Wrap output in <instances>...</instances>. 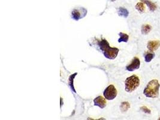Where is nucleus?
<instances>
[{"mask_svg": "<svg viewBox=\"0 0 160 120\" xmlns=\"http://www.w3.org/2000/svg\"><path fill=\"white\" fill-rule=\"evenodd\" d=\"M100 49L103 51L106 58L109 59H114L118 56L119 49L117 47H111L110 46L108 42L103 39L98 43Z\"/></svg>", "mask_w": 160, "mask_h": 120, "instance_id": "obj_1", "label": "nucleus"}, {"mask_svg": "<svg viewBox=\"0 0 160 120\" xmlns=\"http://www.w3.org/2000/svg\"><path fill=\"white\" fill-rule=\"evenodd\" d=\"M160 84L157 79H153L149 82L145 88L144 89L143 94L149 98H157L159 95Z\"/></svg>", "mask_w": 160, "mask_h": 120, "instance_id": "obj_2", "label": "nucleus"}, {"mask_svg": "<svg viewBox=\"0 0 160 120\" xmlns=\"http://www.w3.org/2000/svg\"><path fill=\"white\" fill-rule=\"evenodd\" d=\"M140 85V79L136 75H132L127 78L125 81V91L131 92L136 90Z\"/></svg>", "mask_w": 160, "mask_h": 120, "instance_id": "obj_3", "label": "nucleus"}, {"mask_svg": "<svg viewBox=\"0 0 160 120\" xmlns=\"http://www.w3.org/2000/svg\"><path fill=\"white\" fill-rule=\"evenodd\" d=\"M117 94H118V91H117L113 85H110L109 86L107 87L103 93L104 97L107 100H111L115 99Z\"/></svg>", "mask_w": 160, "mask_h": 120, "instance_id": "obj_4", "label": "nucleus"}, {"mask_svg": "<svg viewBox=\"0 0 160 120\" xmlns=\"http://www.w3.org/2000/svg\"><path fill=\"white\" fill-rule=\"evenodd\" d=\"M140 61L137 57H134L132 59L131 63L127 65L126 67V69L130 72H132L136 70H137L140 68Z\"/></svg>", "mask_w": 160, "mask_h": 120, "instance_id": "obj_5", "label": "nucleus"}, {"mask_svg": "<svg viewBox=\"0 0 160 120\" xmlns=\"http://www.w3.org/2000/svg\"><path fill=\"white\" fill-rule=\"evenodd\" d=\"M159 46H160V42L159 40L149 41L148 42L147 45V47L148 49V50L151 52L157 51Z\"/></svg>", "mask_w": 160, "mask_h": 120, "instance_id": "obj_6", "label": "nucleus"}, {"mask_svg": "<svg viewBox=\"0 0 160 120\" xmlns=\"http://www.w3.org/2000/svg\"><path fill=\"white\" fill-rule=\"evenodd\" d=\"M94 105L97 106L101 109H103L106 106V100L102 96H98L94 100Z\"/></svg>", "mask_w": 160, "mask_h": 120, "instance_id": "obj_7", "label": "nucleus"}, {"mask_svg": "<svg viewBox=\"0 0 160 120\" xmlns=\"http://www.w3.org/2000/svg\"><path fill=\"white\" fill-rule=\"evenodd\" d=\"M81 12L79 10L74 9L71 12L72 18L75 20H79L80 19L83 18L84 16L81 15Z\"/></svg>", "mask_w": 160, "mask_h": 120, "instance_id": "obj_8", "label": "nucleus"}, {"mask_svg": "<svg viewBox=\"0 0 160 120\" xmlns=\"http://www.w3.org/2000/svg\"><path fill=\"white\" fill-rule=\"evenodd\" d=\"M142 2L148 5V7H149V9L150 10L151 12H153L155 10H157V5L149 1V0H142Z\"/></svg>", "mask_w": 160, "mask_h": 120, "instance_id": "obj_9", "label": "nucleus"}, {"mask_svg": "<svg viewBox=\"0 0 160 120\" xmlns=\"http://www.w3.org/2000/svg\"><path fill=\"white\" fill-rule=\"evenodd\" d=\"M151 30H152V26L148 24H146V25H143L142 26L141 31L143 34L146 35L151 31Z\"/></svg>", "mask_w": 160, "mask_h": 120, "instance_id": "obj_10", "label": "nucleus"}, {"mask_svg": "<svg viewBox=\"0 0 160 120\" xmlns=\"http://www.w3.org/2000/svg\"><path fill=\"white\" fill-rule=\"evenodd\" d=\"M118 15L120 16H122V17L127 18L129 15V12L126 9L123 7H119L118 10Z\"/></svg>", "mask_w": 160, "mask_h": 120, "instance_id": "obj_11", "label": "nucleus"}, {"mask_svg": "<svg viewBox=\"0 0 160 120\" xmlns=\"http://www.w3.org/2000/svg\"><path fill=\"white\" fill-rule=\"evenodd\" d=\"M119 35L120 36L119 39H118V42H127L129 41V36L128 34L125 33H123V32H120L119 33Z\"/></svg>", "mask_w": 160, "mask_h": 120, "instance_id": "obj_12", "label": "nucleus"}, {"mask_svg": "<svg viewBox=\"0 0 160 120\" xmlns=\"http://www.w3.org/2000/svg\"><path fill=\"white\" fill-rule=\"evenodd\" d=\"M130 107V105L129 102H124L121 103V110L122 112H127L128 110L129 109V108Z\"/></svg>", "mask_w": 160, "mask_h": 120, "instance_id": "obj_13", "label": "nucleus"}, {"mask_svg": "<svg viewBox=\"0 0 160 120\" xmlns=\"http://www.w3.org/2000/svg\"><path fill=\"white\" fill-rule=\"evenodd\" d=\"M136 9L140 13H143L145 10V5H144V3L143 2L138 3L136 5Z\"/></svg>", "mask_w": 160, "mask_h": 120, "instance_id": "obj_14", "label": "nucleus"}, {"mask_svg": "<svg viewBox=\"0 0 160 120\" xmlns=\"http://www.w3.org/2000/svg\"><path fill=\"white\" fill-rule=\"evenodd\" d=\"M155 57V54L153 53H146L145 55V61L146 63L151 62Z\"/></svg>", "mask_w": 160, "mask_h": 120, "instance_id": "obj_15", "label": "nucleus"}, {"mask_svg": "<svg viewBox=\"0 0 160 120\" xmlns=\"http://www.w3.org/2000/svg\"><path fill=\"white\" fill-rule=\"evenodd\" d=\"M76 75H77L76 73H74V74L71 75L70 76V78H69V85H70L71 90L74 92H76V91H75V90H74V86H73V79H74V77H75V76H76Z\"/></svg>", "mask_w": 160, "mask_h": 120, "instance_id": "obj_16", "label": "nucleus"}, {"mask_svg": "<svg viewBox=\"0 0 160 120\" xmlns=\"http://www.w3.org/2000/svg\"><path fill=\"white\" fill-rule=\"evenodd\" d=\"M140 109L143 112H145L146 113H148V114H149V113H151V110L149 109H148L147 107L146 106H142L140 107Z\"/></svg>", "mask_w": 160, "mask_h": 120, "instance_id": "obj_17", "label": "nucleus"}, {"mask_svg": "<svg viewBox=\"0 0 160 120\" xmlns=\"http://www.w3.org/2000/svg\"><path fill=\"white\" fill-rule=\"evenodd\" d=\"M111 1H115V0H111Z\"/></svg>", "mask_w": 160, "mask_h": 120, "instance_id": "obj_18", "label": "nucleus"}]
</instances>
